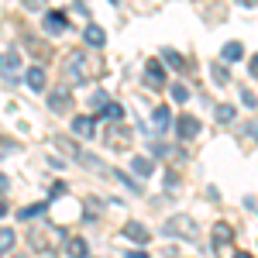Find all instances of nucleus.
Masks as SVG:
<instances>
[{
  "mask_svg": "<svg viewBox=\"0 0 258 258\" xmlns=\"http://www.w3.org/2000/svg\"><path fill=\"white\" fill-rule=\"evenodd\" d=\"M48 107H52L55 114H69V110H73V93H69V86L48 90Z\"/></svg>",
  "mask_w": 258,
  "mask_h": 258,
  "instance_id": "20e7f679",
  "label": "nucleus"
},
{
  "mask_svg": "<svg viewBox=\"0 0 258 258\" xmlns=\"http://www.w3.org/2000/svg\"><path fill=\"white\" fill-rule=\"evenodd\" d=\"M90 103L97 107V114H100V110H103V103H107V93H100V90H97V93L90 97Z\"/></svg>",
  "mask_w": 258,
  "mask_h": 258,
  "instance_id": "2f4dec72",
  "label": "nucleus"
},
{
  "mask_svg": "<svg viewBox=\"0 0 258 258\" xmlns=\"http://www.w3.org/2000/svg\"><path fill=\"white\" fill-rule=\"evenodd\" d=\"M214 117H217V124H231V120L238 117V110H234V103H217Z\"/></svg>",
  "mask_w": 258,
  "mask_h": 258,
  "instance_id": "6ab92c4d",
  "label": "nucleus"
},
{
  "mask_svg": "<svg viewBox=\"0 0 258 258\" xmlns=\"http://www.w3.org/2000/svg\"><path fill=\"white\" fill-rule=\"evenodd\" d=\"M83 38H86V45L100 48V45L107 41V35H103V28H100V24H86V35H83Z\"/></svg>",
  "mask_w": 258,
  "mask_h": 258,
  "instance_id": "f3484780",
  "label": "nucleus"
},
{
  "mask_svg": "<svg viewBox=\"0 0 258 258\" xmlns=\"http://www.w3.org/2000/svg\"><path fill=\"white\" fill-rule=\"evenodd\" d=\"M162 59L169 62V66H172V69H179V73H186V69H189V62L182 59V55H179L176 48H165V52H162Z\"/></svg>",
  "mask_w": 258,
  "mask_h": 258,
  "instance_id": "a211bd4d",
  "label": "nucleus"
},
{
  "mask_svg": "<svg viewBox=\"0 0 258 258\" xmlns=\"http://www.w3.org/2000/svg\"><path fill=\"white\" fill-rule=\"evenodd\" d=\"M241 141H244V145L258 141V117H255V120H248V124L241 127Z\"/></svg>",
  "mask_w": 258,
  "mask_h": 258,
  "instance_id": "4be33fe9",
  "label": "nucleus"
},
{
  "mask_svg": "<svg viewBox=\"0 0 258 258\" xmlns=\"http://www.w3.org/2000/svg\"><path fill=\"white\" fill-rule=\"evenodd\" d=\"M100 117H107V120H124L127 114H124V103H117V100H107L103 103V110H100Z\"/></svg>",
  "mask_w": 258,
  "mask_h": 258,
  "instance_id": "ddd939ff",
  "label": "nucleus"
},
{
  "mask_svg": "<svg viewBox=\"0 0 258 258\" xmlns=\"http://www.w3.org/2000/svg\"><path fill=\"white\" fill-rule=\"evenodd\" d=\"M62 73H66V80H69V83H90L100 73V62L90 59L83 48H76V52H69V55H66Z\"/></svg>",
  "mask_w": 258,
  "mask_h": 258,
  "instance_id": "f257e3e1",
  "label": "nucleus"
},
{
  "mask_svg": "<svg viewBox=\"0 0 258 258\" xmlns=\"http://www.w3.org/2000/svg\"><path fill=\"white\" fill-rule=\"evenodd\" d=\"M31 248L35 251H55V234L52 231H45V227H31Z\"/></svg>",
  "mask_w": 258,
  "mask_h": 258,
  "instance_id": "39448f33",
  "label": "nucleus"
},
{
  "mask_svg": "<svg viewBox=\"0 0 258 258\" xmlns=\"http://www.w3.org/2000/svg\"><path fill=\"white\" fill-rule=\"evenodd\" d=\"M165 234H169V238L182 234L186 241H197V238H200V231L193 227V220H189V217H172L169 224H165Z\"/></svg>",
  "mask_w": 258,
  "mask_h": 258,
  "instance_id": "7ed1b4c3",
  "label": "nucleus"
},
{
  "mask_svg": "<svg viewBox=\"0 0 258 258\" xmlns=\"http://www.w3.org/2000/svg\"><path fill=\"white\" fill-rule=\"evenodd\" d=\"M41 24H45V31H48V35H62V31L69 28V18H66L62 11H48Z\"/></svg>",
  "mask_w": 258,
  "mask_h": 258,
  "instance_id": "0eeeda50",
  "label": "nucleus"
},
{
  "mask_svg": "<svg viewBox=\"0 0 258 258\" xmlns=\"http://www.w3.org/2000/svg\"><path fill=\"white\" fill-rule=\"evenodd\" d=\"M152 120H155V127H159V131H165V127L172 124V110H169V107H155Z\"/></svg>",
  "mask_w": 258,
  "mask_h": 258,
  "instance_id": "412c9836",
  "label": "nucleus"
},
{
  "mask_svg": "<svg viewBox=\"0 0 258 258\" xmlns=\"http://www.w3.org/2000/svg\"><path fill=\"white\" fill-rule=\"evenodd\" d=\"M248 73L258 80V55H251V62H248Z\"/></svg>",
  "mask_w": 258,
  "mask_h": 258,
  "instance_id": "c9c22d12",
  "label": "nucleus"
},
{
  "mask_svg": "<svg viewBox=\"0 0 258 258\" xmlns=\"http://www.w3.org/2000/svg\"><path fill=\"white\" fill-rule=\"evenodd\" d=\"M176 135H179L182 141L197 138V135H200V117H193V114H179V120H176Z\"/></svg>",
  "mask_w": 258,
  "mask_h": 258,
  "instance_id": "423d86ee",
  "label": "nucleus"
},
{
  "mask_svg": "<svg viewBox=\"0 0 258 258\" xmlns=\"http://www.w3.org/2000/svg\"><path fill=\"white\" fill-rule=\"evenodd\" d=\"M73 7H76V14H80V18H90V7H86V4H83V0H76V4H73Z\"/></svg>",
  "mask_w": 258,
  "mask_h": 258,
  "instance_id": "f704fd0d",
  "label": "nucleus"
},
{
  "mask_svg": "<svg viewBox=\"0 0 258 258\" xmlns=\"http://www.w3.org/2000/svg\"><path fill=\"white\" fill-rule=\"evenodd\" d=\"M24 80H28V86H31L35 93H41V90H45V69H41V66H31Z\"/></svg>",
  "mask_w": 258,
  "mask_h": 258,
  "instance_id": "4468645a",
  "label": "nucleus"
},
{
  "mask_svg": "<svg viewBox=\"0 0 258 258\" xmlns=\"http://www.w3.org/2000/svg\"><path fill=\"white\" fill-rule=\"evenodd\" d=\"M241 103H244V107H258V97L251 90H241Z\"/></svg>",
  "mask_w": 258,
  "mask_h": 258,
  "instance_id": "7c9ffc66",
  "label": "nucleus"
},
{
  "mask_svg": "<svg viewBox=\"0 0 258 258\" xmlns=\"http://www.w3.org/2000/svg\"><path fill=\"white\" fill-rule=\"evenodd\" d=\"M80 162H83V165H90V169H97L100 176H107V172H110V169H107V165H103L100 159H93V155H86V152L80 155Z\"/></svg>",
  "mask_w": 258,
  "mask_h": 258,
  "instance_id": "a878e982",
  "label": "nucleus"
},
{
  "mask_svg": "<svg viewBox=\"0 0 258 258\" xmlns=\"http://www.w3.org/2000/svg\"><path fill=\"white\" fill-rule=\"evenodd\" d=\"M103 145L114 148V152L127 148V145H131V127H127L124 120H110V124L103 127Z\"/></svg>",
  "mask_w": 258,
  "mask_h": 258,
  "instance_id": "f03ea898",
  "label": "nucleus"
},
{
  "mask_svg": "<svg viewBox=\"0 0 258 258\" xmlns=\"http://www.w3.org/2000/svg\"><path fill=\"white\" fill-rule=\"evenodd\" d=\"M55 145H59V148H62V152H66V155H73V159H80V155H83L80 148H76L73 141H66V138H55Z\"/></svg>",
  "mask_w": 258,
  "mask_h": 258,
  "instance_id": "c756f323",
  "label": "nucleus"
},
{
  "mask_svg": "<svg viewBox=\"0 0 258 258\" xmlns=\"http://www.w3.org/2000/svg\"><path fill=\"white\" fill-rule=\"evenodd\" d=\"M124 238H131L135 244H148L152 241V231L145 224H138V220H131V224H124Z\"/></svg>",
  "mask_w": 258,
  "mask_h": 258,
  "instance_id": "6e6552de",
  "label": "nucleus"
},
{
  "mask_svg": "<svg viewBox=\"0 0 258 258\" xmlns=\"http://www.w3.org/2000/svg\"><path fill=\"white\" fill-rule=\"evenodd\" d=\"M73 131L80 138H93L97 135V117H73Z\"/></svg>",
  "mask_w": 258,
  "mask_h": 258,
  "instance_id": "9d476101",
  "label": "nucleus"
},
{
  "mask_svg": "<svg viewBox=\"0 0 258 258\" xmlns=\"http://www.w3.org/2000/svg\"><path fill=\"white\" fill-rule=\"evenodd\" d=\"M45 210H48V200H41V203H31V207H21L18 217H21V220H31V217H38V214H45Z\"/></svg>",
  "mask_w": 258,
  "mask_h": 258,
  "instance_id": "aec40b11",
  "label": "nucleus"
},
{
  "mask_svg": "<svg viewBox=\"0 0 258 258\" xmlns=\"http://www.w3.org/2000/svg\"><path fill=\"white\" fill-rule=\"evenodd\" d=\"M83 217H86V220H97V217H100V203H97L93 197L83 200Z\"/></svg>",
  "mask_w": 258,
  "mask_h": 258,
  "instance_id": "b1692460",
  "label": "nucleus"
},
{
  "mask_svg": "<svg viewBox=\"0 0 258 258\" xmlns=\"http://www.w3.org/2000/svg\"><path fill=\"white\" fill-rule=\"evenodd\" d=\"M21 4H24L28 11H41V7H45V0H21Z\"/></svg>",
  "mask_w": 258,
  "mask_h": 258,
  "instance_id": "72a5a7b5",
  "label": "nucleus"
},
{
  "mask_svg": "<svg viewBox=\"0 0 258 258\" xmlns=\"http://www.w3.org/2000/svg\"><path fill=\"white\" fill-rule=\"evenodd\" d=\"M131 172H138L141 179L152 176V172H155V159H152V152H148V155H135V159H131Z\"/></svg>",
  "mask_w": 258,
  "mask_h": 258,
  "instance_id": "1a4fd4ad",
  "label": "nucleus"
},
{
  "mask_svg": "<svg viewBox=\"0 0 258 258\" xmlns=\"http://www.w3.org/2000/svg\"><path fill=\"white\" fill-rule=\"evenodd\" d=\"M210 73H214V80H217L220 86H227V83H231V76H227V69H224V62H214V66H210Z\"/></svg>",
  "mask_w": 258,
  "mask_h": 258,
  "instance_id": "cd10ccee",
  "label": "nucleus"
},
{
  "mask_svg": "<svg viewBox=\"0 0 258 258\" xmlns=\"http://www.w3.org/2000/svg\"><path fill=\"white\" fill-rule=\"evenodd\" d=\"M148 152H152L155 159H169V155H172V148H169L165 141H152V145H148Z\"/></svg>",
  "mask_w": 258,
  "mask_h": 258,
  "instance_id": "bb28decb",
  "label": "nucleus"
},
{
  "mask_svg": "<svg viewBox=\"0 0 258 258\" xmlns=\"http://www.w3.org/2000/svg\"><path fill=\"white\" fill-rule=\"evenodd\" d=\"M117 179H120V182H124V186H127V189H135V193H138V189H141L138 182H135V179H131V176H124V172H117Z\"/></svg>",
  "mask_w": 258,
  "mask_h": 258,
  "instance_id": "473e14b6",
  "label": "nucleus"
},
{
  "mask_svg": "<svg viewBox=\"0 0 258 258\" xmlns=\"http://www.w3.org/2000/svg\"><path fill=\"white\" fill-rule=\"evenodd\" d=\"M241 55H244V45H241V41H227V45L220 48V59L224 62H238Z\"/></svg>",
  "mask_w": 258,
  "mask_h": 258,
  "instance_id": "2eb2a0df",
  "label": "nucleus"
},
{
  "mask_svg": "<svg viewBox=\"0 0 258 258\" xmlns=\"http://www.w3.org/2000/svg\"><path fill=\"white\" fill-rule=\"evenodd\" d=\"M169 97L176 100V103H186V100H189V90H186L182 83H172V86H169Z\"/></svg>",
  "mask_w": 258,
  "mask_h": 258,
  "instance_id": "393cba45",
  "label": "nucleus"
},
{
  "mask_svg": "<svg viewBox=\"0 0 258 258\" xmlns=\"http://www.w3.org/2000/svg\"><path fill=\"white\" fill-rule=\"evenodd\" d=\"M0 251H4V255H11V251H14V231H11V227H4V231H0Z\"/></svg>",
  "mask_w": 258,
  "mask_h": 258,
  "instance_id": "5701e85b",
  "label": "nucleus"
},
{
  "mask_svg": "<svg viewBox=\"0 0 258 258\" xmlns=\"http://www.w3.org/2000/svg\"><path fill=\"white\" fill-rule=\"evenodd\" d=\"M145 80L152 83V86H165V69H162V62H148V66H145Z\"/></svg>",
  "mask_w": 258,
  "mask_h": 258,
  "instance_id": "9b49d317",
  "label": "nucleus"
},
{
  "mask_svg": "<svg viewBox=\"0 0 258 258\" xmlns=\"http://www.w3.org/2000/svg\"><path fill=\"white\" fill-rule=\"evenodd\" d=\"M66 255H76V258L90 255V244H86L83 238H66Z\"/></svg>",
  "mask_w": 258,
  "mask_h": 258,
  "instance_id": "dca6fc26",
  "label": "nucleus"
},
{
  "mask_svg": "<svg viewBox=\"0 0 258 258\" xmlns=\"http://www.w3.org/2000/svg\"><path fill=\"white\" fill-rule=\"evenodd\" d=\"M238 7H258V0H238Z\"/></svg>",
  "mask_w": 258,
  "mask_h": 258,
  "instance_id": "e433bc0d",
  "label": "nucleus"
},
{
  "mask_svg": "<svg viewBox=\"0 0 258 258\" xmlns=\"http://www.w3.org/2000/svg\"><path fill=\"white\" fill-rule=\"evenodd\" d=\"M231 238H234V227H231V224H224V220L214 224V248H224Z\"/></svg>",
  "mask_w": 258,
  "mask_h": 258,
  "instance_id": "f8f14e48",
  "label": "nucleus"
},
{
  "mask_svg": "<svg viewBox=\"0 0 258 258\" xmlns=\"http://www.w3.org/2000/svg\"><path fill=\"white\" fill-rule=\"evenodd\" d=\"M18 52H14V48H7V52H4V73H11V69H18Z\"/></svg>",
  "mask_w": 258,
  "mask_h": 258,
  "instance_id": "c85d7f7f",
  "label": "nucleus"
}]
</instances>
